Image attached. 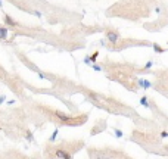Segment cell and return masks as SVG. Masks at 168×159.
Masks as SVG:
<instances>
[{
	"label": "cell",
	"instance_id": "cell-2",
	"mask_svg": "<svg viewBox=\"0 0 168 159\" xmlns=\"http://www.w3.org/2000/svg\"><path fill=\"white\" fill-rule=\"evenodd\" d=\"M106 40H108L111 44H117L121 40V34L117 30H108L106 31Z\"/></svg>",
	"mask_w": 168,
	"mask_h": 159
},
{
	"label": "cell",
	"instance_id": "cell-19",
	"mask_svg": "<svg viewBox=\"0 0 168 159\" xmlns=\"http://www.w3.org/2000/svg\"><path fill=\"white\" fill-rule=\"evenodd\" d=\"M2 5H3V3H2V0H0V7H2Z\"/></svg>",
	"mask_w": 168,
	"mask_h": 159
},
{
	"label": "cell",
	"instance_id": "cell-5",
	"mask_svg": "<svg viewBox=\"0 0 168 159\" xmlns=\"http://www.w3.org/2000/svg\"><path fill=\"white\" fill-rule=\"evenodd\" d=\"M137 84L141 87V88H145V90H146V88H149L150 85H152V84H150V81H147V80H137Z\"/></svg>",
	"mask_w": 168,
	"mask_h": 159
},
{
	"label": "cell",
	"instance_id": "cell-18",
	"mask_svg": "<svg viewBox=\"0 0 168 159\" xmlns=\"http://www.w3.org/2000/svg\"><path fill=\"white\" fill-rule=\"evenodd\" d=\"M13 103H16V100H9L7 102V105H13Z\"/></svg>",
	"mask_w": 168,
	"mask_h": 159
},
{
	"label": "cell",
	"instance_id": "cell-7",
	"mask_svg": "<svg viewBox=\"0 0 168 159\" xmlns=\"http://www.w3.org/2000/svg\"><path fill=\"white\" fill-rule=\"evenodd\" d=\"M140 103H141V106H145V108H150V103H149V99L146 96H143V97H140Z\"/></svg>",
	"mask_w": 168,
	"mask_h": 159
},
{
	"label": "cell",
	"instance_id": "cell-16",
	"mask_svg": "<svg viewBox=\"0 0 168 159\" xmlns=\"http://www.w3.org/2000/svg\"><path fill=\"white\" fill-rule=\"evenodd\" d=\"M84 64H87V65H90V64H92V62H90V58H88V56L84 58Z\"/></svg>",
	"mask_w": 168,
	"mask_h": 159
},
{
	"label": "cell",
	"instance_id": "cell-12",
	"mask_svg": "<svg viewBox=\"0 0 168 159\" xmlns=\"http://www.w3.org/2000/svg\"><path fill=\"white\" fill-rule=\"evenodd\" d=\"M94 71H102V66L100 65H96V64H93V66H92Z\"/></svg>",
	"mask_w": 168,
	"mask_h": 159
},
{
	"label": "cell",
	"instance_id": "cell-14",
	"mask_svg": "<svg viewBox=\"0 0 168 159\" xmlns=\"http://www.w3.org/2000/svg\"><path fill=\"white\" fill-rule=\"evenodd\" d=\"M161 137H162V138H167V137H168V132H167V131H161Z\"/></svg>",
	"mask_w": 168,
	"mask_h": 159
},
{
	"label": "cell",
	"instance_id": "cell-13",
	"mask_svg": "<svg viewBox=\"0 0 168 159\" xmlns=\"http://www.w3.org/2000/svg\"><path fill=\"white\" fill-rule=\"evenodd\" d=\"M152 65H153V62H152V60H149V62H147V64L145 65V68H146V69H149V68H150V66H152Z\"/></svg>",
	"mask_w": 168,
	"mask_h": 159
},
{
	"label": "cell",
	"instance_id": "cell-9",
	"mask_svg": "<svg viewBox=\"0 0 168 159\" xmlns=\"http://www.w3.org/2000/svg\"><path fill=\"white\" fill-rule=\"evenodd\" d=\"M58 132H59L58 130H55V131H53V134H52V136H50V138H49V141H50V143H53V141L56 140V137H58Z\"/></svg>",
	"mask_w": 168,
	"mask_h": 159
},
{
	"label": "cell",
	"instance_id": "cell-11",
	"mask_svg": "<svg viewBox=\"0 0 168 159\" xmlns=\"http://www.w3.org/2000/svg\"><path fill=\"white\" fill-rule=\"evenodd\" d=\"M97 56H99V52H94V53H93L92 56H88V58H90V62H96Z\"/></svg>",
	"mask_w": 168,
	"mask_h": 159
},
{
	"label": "cell",
	"instance_id": "cell-10",
	"mask_svg": "<svg viewBox=\"0 0 168 159\" xmlns=\"http://www.w3.org/2000/svg\"><path fill=\"white\" fill-rule=\"evenodd\" d=\"M25 134H27V140H28V141H33V140H34V138H33V132H31L30 130H27Z\"/></svg>",
	"mask_w": 168,
	"mask_h": 159
},
{
	"label": "cell",
	"instance_id": "cell-8",
	"mask_svg": "<svg viewBox=\"0 0 168 159\" xmlns=\"http://www.w3.org/2000/svg\"><path fill=\"white\" fill-rule=\"evenodd\" d=\"M152 49H153L156 53H164V52H165V49H162L161 46H158V44H152Z\"/></svg>",
	"mask_w": 168,
	"mask_h": 159
},
{
	"label": "cell",
	"instance_id": "cell-1",
	"mask_svg": "<svg viewBox=\"0 0 168 159\" xmlns=\"http://www.w3.org/2000/svg\"><path fill=\"white\" fill-rule=\"evenodd\" d=\"M53 158L56 159H72V152L65 147H55L53 149Z\"/></svg>",
	"mask_w": 168,
	"mask_h": 159
},
{
	"label": "cell",
	"instance_id": "cell-3",
	"mask_svg": "<svg viewBox=\"0 0 168 159\" xmlns=\"http://www.w3.org/2000/svg\"><path fill=\"white\" fill-rule=\"evenodd\" d=\"M3 22L6 27H19V22H16L11 15H5L3 16Z\"/></svg>",
	"mask_w": 168,
	"mask_h": 159
},
{
	"label": "cell",
	"instance_id": "cell-15",
	"mask_svg": "<svg viewBox=\"0 0 168 159\" xmlns=\"http://www.w3.org/2000/svg\"><path fill=\"white\" fill-rule=\"evenodd\" d=\"M115 134H117V137H121L122 136V131L121 130H115Z\"/></svg>",
	"mask_w": 168,
	"mask_h": 159
},
{
	"label": "cell",
	"instance_id": "cell-6",
	"mask_svg": "<svg viewBox=\"0 0 168 159\" xmlns=\"http://www.w3.org/2000/svg\"><path fill=\"white\" fill-rule=\"evenodd\" d=\"M7 34H9V31H7L6 27L0 25V40H6L7 38Z\"/></svg>",
	"mask_w": 168,
	"mask_h": 159
},
{
	"label": "cell",
	"instance_id": "cell-4",
	"mask_svg": "<svg viewBox=\"0 0 168 159\" xmlns=\"http://www.w3.org/2000/svg\"><path fill=\"white\" fill-rule=\"evenodd\" d=\"M88 96H90V99L94 102V105H97V106H102V102H100V96L99 94H96L94 91H92V90H87L86 91Z\"/></svg>",
	"mask_w": 168,
	"mask_h": 159
},
{
	"label": "cell",
	"instance_id": "cell-17",
	"mask_svg": "<svg viewBox=\"0 0 168 159\" xmlns=\"http://www.w3.org/2000/svg\"><path fill=\"white\" fill-rule=\"evenodd\" d=\"M34 15L37 18H41V12H39V11H34Z\"/></svg>",
	"mask_w": 168,
	"mask_h": 159
}]
</instances>
